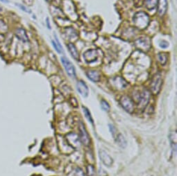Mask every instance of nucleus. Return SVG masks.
<instances>
[{
    "mask_svg": "<svg viewBox=\"0 0 177 176\" xmlns=\"http://www.w3.org/2000/svg\"><path fill=\"white\" fill-rule=\"evenodd\" d=\"M150 18L149 15L144 11L136 13L133 18L134 26L139 29H144L149 25Z\"/></svg>",
    "mask_w": 177,
    "mask_h": 176,
    "instance_id": "f257e3e1",
    "label": "nucleus"
},
{
    "mask_svg": "<svg viewBox=\"0 0 177 176\" xmlns=\"http://www.w3.org/2000/svg\"><path fill=\"white\" fill-rule=\"evenodd\" d=\"M135 46L138 50L146 52L150 49L152 44H151V40L149 37H142L136 40Z\"/></svg>",
    "mask_w": 177,
    "mask_h": 176,
    "instance_id": "f03ea898",
    "label": "nucleus"
},
{
    "mask_svg": "<svg viewBox=\"0 0 177 176\" xmlns=\"http://www.w3.org/2000/svg\"><path fill=\"white\" fill-rule=\"evenodd\" d=\"M101 51L98 49H89L84 54V58L88 63H92L97 61L100 57Z\"/></svg>",
    "mask_w": 177,
    "mask_h": 176,
    "instance_id": "7ed1b4c3",
    "label": "nucleus"
},
{
    "mask_svg": "<svg viewBox=\"0 0 177 176\" xmlns=\"http://www.w3.org/2000/svg\"><path fill=\"white\" fill-rule=\"evenodd\" d=\"M162 84V76L160 73L155 74L153 77L152 83H151V88L152 92L154 94H158L161 89V86Z\"/></svg>",
    "mask_w": 177,
    "mask_h": 176,
    "instance_id": "20e7f679",
    "label": "nucleus"
},
{
    "mask_svg": "<svg viewBox=\"0 0 177 176\" xmlns=\"http://www.w3.org/2000/svg\"><path fill=\"white\" fill-rule=\"evenodd\" d=\"M119 103L125 110L128 113H132L134 110V104L129 97L127 96H123L119 100Z\"/></svg>",
    "mask_w": 177,
    "mask_h": 176,
    "instance_id": "39448f33",
    "label": "nucleus"
},
{
    "mask_svg": "<svg viewBox=\"0 0 177 176\" xmlns=\"http://www.w3.org/2000/svg\"><path fill=\"white\" fill-rule=\"evenodd\" d=\"M61 62L64 66V68L65 71H66L67 74L71 78H75L76 76V71L72 63L65 57L61 58Z\"/></svg>",
    "mask_w": 177,
    "mask_h": 176,
    "instance_id": "423d86ee",
    "label": "nucleus"
},
{
    "mask_svg": "<svg viewBox=\"0 0 177 176\" xmlns=\"http://www.w3.org/2000/svg\"><path fill=\"white\" fill-rule=\"evenodd\" d=\"M79 132H80L79 140H81V143L83 144H84L85 146H89V144L90 143V136H89V135H88V132L86 131V130H85L84 124H83L81 122L80 123Z\"/></svg>",
    "mask_w": 177,
    "mask_h": 176,
    "instance_id": "0eeeda50",
    "label": "nucleus"
},
{
    "mask_svg": "<svg viewBox=\"0 0 177 176\" xmlns=\"http://www.w3.org/2000/svg\"><path fill=\"white\" fill-rule=\"evenodd\" d=\"M150 99V94L147 90H144L140 95L139 103H138V108L143 110L146 108L148 103Z\"/></svg>",
    "mask_w": 177,
    "mask_h": 176,
    "instance_id": "6e6552de",
    "label": "nucleus"
},
{
    "mask_svg": "<svg viewBox=\"0 0 177 176\" xmlns=\"http://www.w3.org/2000/svg\"><path fill=\"white\" fill-rule=\"evenodd\" d=\"M99 158H100L101 161L104 165L107 166L108 167L112 166V164H113V158L108 154V152L104 151V150H100L99 152Z\"/></svg>",
    "mask_w": 177,
    "mask_h": 176,
    "instance_id": "1a4fd4ad",
    "label": "nucleus"
},
{
    "mask_svg": "<svg viewBox=\"0 0 177 176\" xmlns=\"http://www.w3.org/2000/svg\"><path fill=\"white\" fill-rule=\"evenodd\" d=\"M167 0H158V13L160 16H163L167 10Z\"/></svg>",
    "mask_w": 177,
    "mask_h": 176,
    "instance_id": "9d476101",
    "label": "nucleus"
},
{
    "mask_svg": "<svg viewBox=\"0 0 177 176\" xmlns=\"http://www.w3.org/2000/svg\"><path fill=\"white\" fill-rule=\"evenodd\" d=\"M76 88L77 90H78V92L81 94V95H82L83 97H88L89 91H88V86L84 81H82V80H79V81H78L76 84Z\"/></svg>",
    "mask_w": 177,
    "mask_h": 176,
    "instance_id": "9b49d317",
    "label": "nucleus"
},
{
    "mask_svg": "<svg viewBox=\"0 0 177 176\" xmlns=\"http://www.w3.org/2000/svg\"><path fill=\"white\" fill-rule=\"evenodd\" d=\"M67 140L75 148H79V138L76 134L70 133L67 136Z\"/></svg>",
    "mask_w": 177,
    "mask_h": 176,
    "instance_id": "f8f14e48",
    "label": "nucleus"
},
{
    "mask_svg": "<svg viewBox=\"0 0 177 176\" xmlns=\"http://www.w3.org/2000/svg\"><path fill=\"white\" fill-rule=\"evenodd\" d=\"M15 36L18 37V38L21 40L22 42H28V37L26 31L22 28H17L15 31Z\"/></svg>",
    "mask_w": 177,
    "mask_h": 176,
    "instance_id": "ddd939ff",
    "label": "nucleus"
},
{
    "mask_svg": "<svg viewBox=\"0 0 177 176\" xmlns=\"http://www.w3.org/2000/svg\"><path fill=\"white\" fill-rule=\"evenodd\" d=\"M67 47L68 48V50L70 51L71 56L73 57V58L78 60L79 59V54L78 52V50H77L76 47H75V45L72 44V43H69V44L67 45Z\"/></svg>",
    "mask_w": 177,
    "mask_h": 176,
    "instance_id": "4468645a",
    "label": "nucleus"
},
{
    "mask_svg": "<svg viewBox=\"0 0 177 176\" xmlns=\"http://www.w3.org/2000/svg\"><path fill=\"white\" fill-rule=\"evenodd\" d=\"M86 75L88 79L93 82H98L100 80V74L97 71H87Z\"/></svg>",
    "mask_w": 177,
    "mask_h": 176,
    "instance_id": "2eb2a0df",
    "label": "nucleus"
},
{
    "mask_svg": "<svg viewBox=\"0 0 177 176\" xmlns=\"http://www.w3.org/2000/svg\"><path fill=\"white\" fill-rule=\"evenodd\" d=\"M158 4V0H145V6L148 11H153L155 9Z\"/></svg>",
    "mask_w": 177,
    "mask_h": 176,
    "instance_id": "dca6fc26",
    "label": "nucleus"
},
{
    "mask_svg": "<svg viewBox=\"0 0 177 176\" xmlns=\"http://www.w3.org/2000/svg\"><path fill=\"white\" fill-rule=\"evenodd\" d=\"M113 82L114 83H118V84L115 85L116 88H120V89H124L126 86L127 85V83L125 81V80L122 79L119 76L116 77L115 79H113Z\"/></svg>",
    "mask_w": 177,
    "mask_h": 176,
    "instance_id": "f3484780",
    "label": "nucleus"
},
{
    "mask_svg": "<svg viewBox=\"0 0 177 176\" xmlns=\"http://www.w3.org/2000/svg\"><path fill=\"white\" fill-rule=\"evenodd\" d=\"M116 142L121 148H124L127 145V140H125L124 137L122 134H118L116 137Z\"/></svg>",
    "mask_w": 177,
    "mask_h": 176,
    "instance_id": "a211bd4d",
    "label": "nucleus"
},
{
    "mask_svg": "<svg viewBox=\"0 0 177 176\" xmlns=\"http://www.w3.org/2000/svg\"><path fill=\"white\" fill-rule=\"evenodd\" d=\"M170 140L172 150L176 151V132H172L170 135Z\"/></svg>",
    "mask_w": 177,
    "mask_h": 176,
    "instance_id": "6ab92c4d",
    "label": "nucleus"
},
{
    "mask_svg": "<svg viewBox=\"0 0 177 176\" xmlns=\"http://www.w3.org/2000/svg\"><path fill=\"white\" fill-rule=\"evenodd\" d=\"M158 61L161 62V65H165L167 61V54L165 53H160L158 55Z\"/></svg>",
    "mask_w": 177,
    "mask_h": 176,
    "instance_id": "aec40b11",
    "label": "nucleus"
},
{
    "mask_svg": "<svg viewBox=\"0 0 177 176\" xmlns=\"http://www.w3.org/2000/svg\"><path fill=\"white\" fill-rule=\"evenodd\" d=\"M83 111H84V113L85 114V117L87 118V119L89 121L90 123H93V117H92V116H91V114L89 111V109H88L87 108H85V107H83Z\"/></svg>",
    "mask_w": 177,
    "mask_h": 176,
    "instance_id": "412c9836",
    "label": "nucleus"
},
{
    "mask_svg": "<svg viewBox=\"0 0 177 176\" xmlns=\"http://www.w3.org/2000/svg\"><path fill=\"white\" fill-rule=\"evenodd\" d=\"M101 107L103 110H104L106 112L109 111L110 109V105L108 104V103L107 101H106L104 100H102L101 101Z\"/></svg>",
    "mask_w": 177,
    "mask_h": 176,
    "instance_id": "4be33fe9",
    "label": "nucleus"
},
{
    "mask_svg": "<svg viewBox=\"0 0 177 176\" xmlns=\"http://www.w3.org/2000/svg\"><path fill=\"white\" fill-rule=\"evenodd\" d=\"M7 29H8L7 25L2 20H0V33H4L5 32H6Z\"/></svg>",
    "mask_w": 177,
    "mask_h": 176,
    "instance_id": "5701e85b",
    "label": "nucleus"
},
{
    "mask_svg": "<svg viewBox=\"0 0 177 176\" xmlns=\"http://www.w3.org/2000/svg\"><path fill=\"white\" fill-rule=\"evenodd\" d=\"M87 171L88 176H95V169H94V167L92 165H89L87 167Z\"/></svg>",
    "mask_w": 177,
    "mask_h": 176,
    "instance_id": "b1692460",
    "label": "nucleus"
},
{
    "mask_svg": "<svg viewBox=\"0 0 177 176\" xmlns=\"http://www.w3.org/2000/svg\"><path fill=\"white\" fill-rule=\"evenodd\" d=\"M74 176H85V174L84 171H82L81 169L80 168H76L75 171V174H74Z\"/></svg>",
    "mask_w": 177,
    "mask_h": 176,
    "instance_id": "393cba45",
    "label": "nucleus"
},
{
    "mask_svg": "<svg viewBox=\"0 0 177 176\" xmlns=\"http://www.w3.org/2000/svg\"><path fill=\"white\" fill-rule=\"evenodd\" d=\"M108 126H109V129H110V131L111 132V134H112L113 136L115 137V135L117 133V130L115 128V127L114 126L113 124H109L108 125Z\"/></svg>",
    "mask_w": 177,
    "mask_h": 176,
    "instance_id": "a878e982",
    "label": "nucleus"
},
{
    "mask_svg": "<svg viewBox=\"0 0 177 176\" xmlns=\"http://www.w3.org/2000/svg\"><path fill=\"white\" fill-rule=\"evenodd\" d=\"M159 46L162 49H166L168 46H169V43L167 41H165V40H162V41L160 42Z\"/></svg>",
    "mask_w": 177,
    "mask_h": 176,
    "instance_id": "bb28decb",
    "label": "nucleus"
},
{
    "mask_svg": "<svg viewBox=\"0 0 177 176\" xmlns=\"http://www.w3.org/2000/svg\"><path fill=\"white\" fill-rule=\"evenodd\" d=\"M18 6H19V7H20V8H21V9H22V10H23L24 11H25V12H27V13H30V11H28V9H27V8H26V7H24V6H22V5H20V4H18Z\"/></svg>",
    "mask_w": 177,
    "mask_h": 176,
    "instance_id": "cd10ccee",
    "label": "nucleus"
},
{
    "mask_svg": "<svg viewBox=\"0 0 177 176\" xmlns=\"http://www.w3.org/2000/svg\"><path fill=\"white\" fill-rule=\"evenodd\" d=\"M47 25H48V28H50V26L49 24V19H47Z\"/></svg>",
    "mask_w": 177,
    "mask_h": 176,
    "instance_id": "c85d7f7f",
    "label": "nucleus"
},
{
    "mask_svg": "<svg viewBox=\"0 0 177 176\" xmlns=\"http://www.w3.org/2000/svg\"><path fill=\"white\" fill-rule=\"evenodd\" d=\"M1 1L3 2H8V1H6V0H1Z\"/></svg>",
    "mask_w": 177,
    "mask_h": 176,
    "instance_id": "c756f323",
    "label": "nucleus"
},
{
    "mask_svg": "<svg viewBox=\"0 0 177 176\" xmlns=\"http://www.w3.org/2000/svg\"><path fill=\"white\" fill-rule=\"evenodd\" d=\"M47 2H50V1H51V0H47Z\"/></svg>",
    "mask_w": 177,
    "mask_h": 176,
    "instance_id": "7c9ffc66",
    "label": "nucleus"
}]
</instances>
